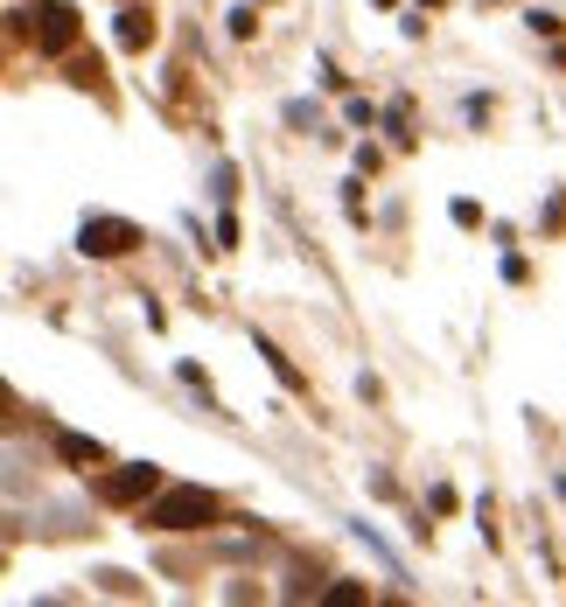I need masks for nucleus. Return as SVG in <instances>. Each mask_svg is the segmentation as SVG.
I'll return each instance as SVG.
<instances>
[{
	"instance_id": "5",
	"label": "nucleus",
	"mask_w": 566,
	"mask_h": 607,
	"mask_svg": "<svg viewBox=\"0 0 566 607\" xmlns=\"http://www.w3.org/2000/svg\"><path fill=\"white\" fill-rule=\"evenodd\" d=\"M147 35H155V14H147V8H126V14H120V49H147Z\"/></svg>"
},
{
	"instance_id": "6",
	"label": "nucleus",
	"mask_w": 566,
	"mask_h": 607,
	"mask_svg": "<svg viewBox=\"0 0 566 607\" xmlns=\"http://www.w3.org/2000/svg\"><path fill=\"white\" fill-rule=\"evenodd\" d=\"M99 440H84V433H64V461H99Z\"/></svg>"
},
{
	"instance_id": "1",
	"label": "nucleus",
	"mask_w": 566,
	"mask_h": 607,
	"mask_svg": "<svg viewBox=\"0 0 566 607\" xmlns=\"http://www.w3.org/2000/svg\"><path fill=\"white\" fill-rule=\"evenodd\" d=\"M211 517H217L211 489H168V496L147 509V524H155V530H203Z\"/></svg>"
},
{
	"instance_id": "2",
	"label": "nucleus",
	"mask_w": 566,
	"mask_h": 607,
	"mask_svg": "<svg viewBox=\"0 0 566 607\" xmlns=\"http://www.w3.org/2000/svg\"><path fill=\"white\" fill-rule=\"evenodd\" d=\"M29 35H35V43H43L49 56H64L70 43H78V14H70L64 0H43V8L29 14Z\"/></svg>"
},
{
	"instance_id": "3",
	"label": "nucleus",
	"mask_w": 566,
	"mask_h": 607,
	"mask_svg": "<svg viewBox=\"0 0 566 607\" xmlns=\"http://www.w3.org/2000/svg\"><path fill=\"white\" fill-rule=\"evenodd\" d=\"M78 244L91 259H120V252H134V244H140V231H134V224H120V217H84Z\"/></svg>"
},
{
	"instance_id": "4",
	"label": "nucleus",
	"mask_w": 566,
	"mask_h": 607,
	"mask_svg": "<svg viewBox=\"0 0 566 607\" xmlns=\"http://www.w3.org/2000/svg\"><path fill=\"white\" fill-rule=\"evenodd\" d=\"M155 468H120V476H105V503H140V496H155Z\"/></svg>"
}]
</instances>
